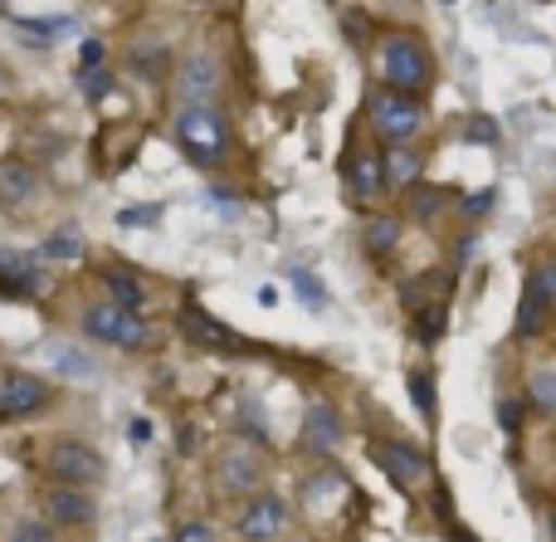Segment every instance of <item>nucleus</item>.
<instances>
[{
    "label": "nucleus",
    "mask_w": 556,
    "mask_h": 542,
    "mask_svg": "<svg viewBox=\"0 0 556 542\" xmlns=\"http://www.w3.org/2000/svg\"><path fill=\"white\" fill-rule=\"evenodd\" d=\"M176 142L186 147V156H191V162L211 166V162H220L225 147H230V127H225V117L215 113V108L186 103L181 123H176Z\"/></svg>",
    "instance_id": "obj_1"
},
{
    "label": "nucleus",
    "mask_w": 556,
    "mask_h": 542,
    "mask_svg": "<svg viewBox=\"0 0 556 542\" xmlns=\"http://www.w3.org/2000/svg\"><path fill=\"white\" fill-rule=\"evenodd\" d=\"M45 465H49V475L64 479V484H93V479L108 475L103 455H98V450H88L84 440H68V436L54 440V445L45 450Z\"/></svg>",
    "instance_id": "obj_2"
},
{
    "label": "nucleus",
    "mask_w": 556,
    "mask_h": 542,
    "mask_svg": "<svg viewBox=\"0 0 556 542\" xmlns=\"http://www.w3.org/2000/svg\"><path fill=\"white\" fill-rule=\"evenodd\" d=\"M420 108L401 93V88H386V93H371V127L386 137V142H405V137L420 133Z\"/></svg>",
    "instance_id": "obj_3"
},
{
    "label": "nucleus",
    "mask_w": 556,
    "mask_h": 542,
    "mask_svg": "<svg viewBox=\"0 0 556 542\" xmlns=\"http://www.w3.org/2000/svg\"><path fill=\"white\" fill-rule=\"evenodd\" d=\"M381 74H386V84L391 88H420L425 78H430V54H425V45L420 39H401L395 35L391 45L381 49Z\"/></svg>",
    "instance_id": "obj_4"
},
{
    "label": "nucleus",
    "mask_w": 556,
    "mask_h": 542,
    "mask_svg": "<svg viewBox=\"0 0 556 542\" xmlns=\"http://www.w3.org/2000/svg\"><path fill=\"white\" fill-rule=\"evenodd\" d=\"M84 328H88V338L113 342V348H137V342H147V323L137 318L132 308H117V303H98V308H88Z\"/></svg>",
    "instance_id": "obj_5"
},
{
    "label": "nucleus",
    "mask_w": 556,
    "mask_h": 542,
    "mask_svg": "<svg viewBox=\"0 0 556 542\" xmlns=\"http://www.w3.org/2000/svg\"><path fill=\"white\" fill-rule=\"evenodd\" d=\"M552 299H556V269L542 264V269L528 279L522 303H518V332L522 338H538L542 332V323H547V313H552Z\"/></svg>",
    "instance_id": "obj_6"
},
{
    "label": "nucleus",
    "mask_w": 556,
    "mask_h": 542,
    "mask_svg": "<svg viewBox=\"0 0 556 542\" xmlns=\"http://www.w3.org/2000/svg\"><path fill=\"white\" fill-rule=\"evenodd\" d=\"M215 84H220V64H215L205 49H195L181 64V74H176V98H181V103H205V98L215 93Z\"/></svg>",
    "instance_id": "obj_7"
},
{
    "label": "nucleus",
    "mask_w": 556,
    "mask_h": 542,
    "mask_svg": "<svg viewBox=\"0 0 556 542\" xmlns=\"http://www.w3.org/2000/svg\"><path fill=\"white\" fill-rule=\"evenodd\" d=\"M371 459L395 479V484H420V479L430 475V465H425L420 450L401 445V440H381V445H371Z\"/></svg>",
    "instance_id": "obj_8"
},
{
    "label": "nucleus",
    "mask_w": 556,
    "mask_h": 542,
    "mask_svg": "<svg viewBox=\"0 0 556 542\" xmlns=\"http://www.w3.org/2000/svg\"><path fill=\"white\" fill-rule=\"evenodd\" d=\"M45 401H49V387L39 377H29V371H5L0 377V406L10 416H35Z\"/></svg>",
    "instance_id": "obj_9"
},
{
    "label": "nucleus",
    "mask_w": 556,
    "mask_h": 542,
    "mask_svg": "<svg viewBox=\"0 0 556 542\" xmlns=\"http://www.w3.org/2000/svg\"><path fill=\"white\" fill-rule=\"evenodd\" d=\"M283 528H288V508H283V499H269V494L254 499L240 518V538H250V542L283 538Z\"/></svg>",
    "instance_id": "obj_10"
},
{
    "label": "nucleus",
    "mask_w": 556,
    "mask_h": 542,
    "mask_svg": "<svg viewBox=\"0 0 556 542\" xmlns=\"http://www.w3.org/2000/svg\"><path fill=\"white\" fill-rule=\"evenodd\" d=\"M45 514L54 518V524H64V528H84V524H93L98 518V508H93V499L78 494L74 484H59V489H49L45 494Z\"/></svg>",
    "instance_id": "obj_11"
},
{
    "label": "nucleus",
    "mask_w": 556,
    "mask_h": 542,
    "mask_svg": "<svg viewBox=\"0 0 556 542\" xmlns=\"http://www.w3.org/2000/svg\"><path fill=\"white\" fill-rule=\"evenodd\" d=\"M303 445L307 450H337L342 445V416H337L332 406H323V401H313L303 416Z\"/></svg>",
    "instance_id": "obj_12"
},
{
    "label": "nucleus",
    "mask_w": 556,
    "mask_h": 542,
    "mask_svg": "<svg viewBox=\"0 0 556 542\" xmlns=\"http://www.w3.org/2000/svg\"><path fill=\"white\" fill-rule=\"evenodd\" d=\"M45 362H49V371H59L68 381H98L93 357L84 348H74V342H45Z\"/></svg>",
    "instance_id": "obj_13"
},
{
    "label": "nucleus",
    "mask_w": 556,
    "mask_h": 542,
    "mask_svg": "<svg viewBox=\"0 0 556 542\" xmlns=\"http://www.w3.org/2000/svg\"><path fill=\"white\" fill-rule=\"evenodd\" d=\"M260 455H250V450L244 445H235L230 455L220 459V479H225V489H254L260 484Z\"/></svg>",
    "instance_id": "obj_14"
},
{
    "label": "nucleus",
    "mask_w": 556,
    "mask_h": 542,
    "mask_svg": "<svg viewBox=\"0 0 556 542\" xmlns=\"http://www.w3.org/2000/svg\"><path fill=\"white\" fill-rule=\"evenodd\" d=\"M181 328L191 332L195 342H205V348H240V342H235L230 332H225L220 323H215L211 313H201V308H186V313H181Z\"/></svg>",
    "instance_id": "obj_15"
},
{
    "label": "nucleus",
    "mask_w": 556,
    "mask_h": 542,
    "mask_svg": "<svg viewBox=\"0 0 556 542\" xmlns=\"http://www.w3.org/2000/svg\"><path fill=\"white\" fill-rule=\"evenodd\" d=\"M0 196L5 201H29L35 196V172L25 162H0Z\"/></svg>",
    "instance_id": "obj_16"
},
{
    "label": "nucleus",
    "mask_w": 556,
    "mask_h": 542,
    "mask_svg": "<svg viewBox=\"0 0 556 542\" xmlns=\"http://www.w3.org/2000/svg\"><path fill=\"white\" fill-rule=\"evenodd\" d=\"M103 283H108V293H113V303H117V308H132V313H137V308H142V303H147L142 283H137L127 269H108V274H103Z\"/></svg>",
    "instance_id": "obj_17"
},
{
    "label": "nucleus",
    "mask_w": 556,
    "mask_h": 542,
    "mask_svg": "<svg viewBox=\"0 0 556 542\" xmlns=\"http://www.w3.org/2000/svg\"><path fill=\"white\" fill-rule=\"evenodd\" d=\"M381 181H391V186H410V181H420V156L405 152V147L395 142V152L386 156V176H381Z\"/></svg>",
    "instance_id": "obj_18"
},
{
    "label": "nucleus",
    "mask_w": 556,
    "mask_h": 542,
    "mask_svg": "<svg viewBox=\"0 0 556 542\" xmlns=\"http://www.w3.org/2000/svg\"><path fill=\"white\" fill-rule=\"evenodd\" d=\"M288 283H293V293H298V299H303L313 313L327 308V289L317 283V274H307V269H298V264H293V269H288Z\"/></svg>",
    "instance_id": "obj_19"
},
{
    "label": "nucleus",
    "mask_w": 556,
    "mask_h": 542,
    "mask_svg": "<svg viewBox=\"0 0 556 542\" xmlns=\"http://www.w3.org/2000/svg\"><path fill=\"white\" fill-rule=\"evenodd\" d=\"M405 191H410V211L420 215V220H434V215H440V205H444V191H440V186H420V181H410Z\"/></svg>",
    "instance_id": "obj_20"
},
{
    "label": "nucleus",
    "mask_w": 556,
    "mask_h": 542,
    "mask_svg": "<svg viewBox=\"0 0 556 542\" xmlns=\"http://www.w3.org/2000/svg\"><path fill=\"white\" fill-rule=\"evenodd\" d=\"M39 250H45V260H78V254H84V244H78L74 230H59V235H49Z\"/></svg>",
    "instance_id": "obj_21"
},
{
    "label": "nucleus",
    "mask_w": 556,
    "mask_h": 542,
    "mask_svg": "<svg viewBox=\"0 0 556 542\" xmlns=\"http://www.w3.org/2000/svg\"><path fill=\"white\" fill-rule=\"evenodd\" d=\"M532 401H538V411H556V371L542 367L538 377H532Z\"/></svg>",
    "instance_id": "obj_22"
},
{
    "label": "nucleus",
    "mask_w": 556,
    "mask_h": 542,
    "mask_svg": "<svg viewBox=\"0 0 556 542\" xmlns=\"http://www.w3.org/2000/svg\"><path fill=\"white\" fill-rule=\"evenodd\" d=\"M352 181H356V191H362V196H376V191H381V172H376V162H371L366 152H362V162L352 166Z\"/></svg>",
    "instance_id": "obj_23"
},
{
    "label": "nucleus",
    "mask_w": 556,
    "mask_h": 542,
    "mask_svg": "<svg viewBox=\"0 0 556 542\" xmlns=\"http://www.w3.org/2000/svg\"><path fill=\"white\" fill-rule=\"evenodd\" d=\"M410 396H415V411L430 420L434 416V387H430V377H425V371H410Z\"/></svg>",
    "instance_id": "obj_24"
},
{
    "label": "nucleus",
    "mask_w": 556,
    "mask_h": 542,
    "mask_svg": "<svg viewBox=\"0 0 556 542\" xmlns=\"http://www.w3.org/2000/svg\"><path fill=\"white\" fill-rule=\"evenodd\" d=\"M0 274H25V279H39L35 264H29L20 250H5V244H0ZM39 283H45V279H39Z\"/></svg>",
    "instance_id": "obj_25"
},
{
    "label": "nucleus",
    "mask_w": 556,
    "mask_h": 542,
    "mask_svg": "<svg viewBox=\"0 0 556 542\" xmlns=\"http://www.w3.org/2000/svg\"><path fill=\"white\" fill-rule=\"evenodd\" d=\"M366 244H371V254H386L395 244V220H371V230H366Z\"/></svg>",
    "instance_id": "obj_26"
},
{
    "label": "nucleus",
    "mask_w": 556,
    "mask_h": 542,
    "mask_svg": "<svg viewBox=\"0 0 556 542\" xmlns=\"http://www.w3.org/2000/svg\"><path fill=\"white\" fill-rule=\"evenodd\" d=\"M498 426L508 430V436H518V430H522V401L518 396H503L498 401Z\"/></svg>",
    "instance_id": "obj_27"
},
{
    "label": "nucleus",
    "mask_w": 556,
    "mask_h": 542,
    "mask_svg": "<svg viewBox=\"0 0 556 542\" xmlns=\"http://www.w3.org/2000/svg\"><path fill=\"white\" fill-rule=\"evenodd\" d=\"M137 68L156 78V74L166 68V49H162V45H142V49H137Z\"/></svg>",
    "instance_id": "obj_28"
},
{
    "label": "nucleus",
    "mask_w": 556,
    "mask_h": 542,
    "mask_svg": "<svg viewBox=\"0 0 556 542\" xmlns=\"http://www.w3.org/2000/svg\"><path fill=\"white\" fill-rule=\"evenodd\" d=\"M162 220V205H137V211H117V225H156Z\"/></svg>",
    "instance_id": "obj_29"
},
{
    "label": "nucleus",
    "mask_w": 556,
    "mask_h": 542,
    "mask_svg": "<svg viewBox=\"0 0 556 542\" xmlns=\"http://www.w3.org/2000/svg\"><path fill=\"white\" fill-rule=\"evenodd\" d=\"M337 489H342V475H313L307 479V499H313V504L317 499H332Z\"/></svg>",
    "instance_id": "obj_30"
},
{
    "label": "nucleus",
    "mask_w": 556,
    "mask_h": 542,
    "mask_svg": "<svg viewBox=\"0 0 556 542\" xmlns=\"http://www.w3.org/2000/svg\"><path fill=\"white\" fill-rule=\"evenodd\" d=\"M78 84H84V93H88V98H103L108 88H113V78L98 74V68H93V74H88V68H78Z\"/></svg>",
    "instance_id": "obj_31"
},
{
    "label": "nucleus",
    "mask_w": 556,
    "mask_h": 542,
    "mask_svg": "<svg viewBox=\"0 0 556 542\" xmlns=\"http://www.w3.org/2000/svg\"><path fill=\"white\" fill-rule=\"evenodd\" d=\"M464 137H469V142H483V147H489V142H498V127H493V117H473Z\"/></svg>",
    "instance_id": "obj_32"
},
{
    "label": "nucleus",
    "mask_w": 556,
    "mask_h": 542,
    "mask_svg": "<svg viewBox=\"0 0 556 542\" xmlns=\"http://www.w3.org/2000/svg\"><path fill=\"white\" fill-rule=\"evenodd\" d=\"M15 542H49L54 538V528L49 524H15V533H10Z\"/></svg>",
    "instance_id": "obj_33"
},
{
    "label": "nucleus",
    "mask_w": 556,
    "mask_h": 542,
    "mask_svg": "<svg viewBox=\"0 0 556 542\" xmlns=\"http://www.w3.org/2000/svg\"><path fill=\"white\" fill-rule=\"evenodd\" d=\"M176 538H181V542H211L215 528L211 524H181V528H176Z\"/></svg>",
    "instance_id": "obj_34"
},
{
    "label": "nucleus",
    "mask_w": 556,
    "mask_h": 542,
    "mask_svg": "<svg viewBox=\"0 0 556 542\" xmlns=\"http://www.w3.org/2000/svg\"><path fill=\"white\" fill-rule=\"evenodd\" d=\"M103 64V45L98 39H84V49H78V68H98Z\"/></svg>",
    "instance_id": "obj_35"
},
{
    "label": "nucleus",
    "mask_w": 556,
    "mask_h": 542,
    "mask_svg": "<svg viewBox=\"0 0 556 542\" xmlns=\"http://www.w3.org/2000/svg\"><path fill=\"white\" fill-rule=\"evenodd\" d=\"M25 29H35V35H64L68 20H20Z\"/></svg>",
    "instance_id": "obj_36"
},
{
    "label": "nucleus",
    "mask_w": 556,
    "mask_h": 542,
    "mask_svg": "<svg viewBox=\"0 0 556 542\" xmlns=\"http://www.w3.org/2000/svg\"><path fill=\"white\" fill-rule=\"evenodd\" d=\"M493 205V191H479V196H469V201H464V215H483Z\"/></svg>",
    "instance_id": "obj_37"
},
{
    "label": "nucleus",
    "mask_w": 556,
    "mask_h": 542,
    "mask_svg": "<svg viewBox=\"0 0 556 542\" xmlns=\"http://www.w3.org/2000/svg\"><path fill=\"white\" fill-rule=\"evenodd\" d=\"M147 440H152V420L137 416V420H132V445H147Z\"/></svg>",
    "instance_id": "obj_38"
},
{
    "label": "nucleus",
    "mask_w": 556,
    "mask_h": 542,
    "mask_svg": "<svg viewBox=\"0 0 556 542\" xmlns=\"http://www.w3.org/2000/svg\"><path fill=\"white\" fill-rule=\"evenodd\" d=\"M444 5H454V0H444Z\"/></svg>",
    "instance_id": "obj_39"
},
{
    "label": "nucleus",
    "mask_w": 556,
    "mask_h": 542,
    "mask_svg": "<svg viewBox=\"0 0 556 542\" xmlns=\"http://www.w3.org/2000/svg\"><path fill=\"white\" fill-rule=\"evenodd\" d=\"M0 88H5V78H0Z\"/></svg>",
    "instance_id": "obj_40"
}]
</instances>
